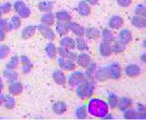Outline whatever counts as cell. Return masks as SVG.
Wrapping results in <instances>:
<instances>
[{
    "mask_svg": "<svg viewBox=\"0 0 146 120\" xmlns=\"http://www.w3.org/2000/svg\"><path fill=\"white\" fill-rule=\"evenodd\" d=\"M88 115L93 117L103 119L109 114L110 107L106 101L99 98H90L86 104Z\"/></svg>",
    "mask_w": 146,
    "mask_h": 120,
    "instance_id": "1",
    "label": "cell"
},
{
    "mask_svg": "<svg viewBox=\"0 0 146 120\" xmlns=\"http://www.w3.org/2000/svg\"><path fill=\"white\" fill-rule=\"evenodd\" d=\"M96 89V84L94 78H87L82 83H81L78 87H76V95L81 100H89L93 97Z\"/></svg>",
    "mask_w": 146,
    "mask_h": 120,
    "instance_id": "2",
    "label": "cell"
},
{
    "mask_svg": "<svg viewBox=\"0 0 146 120\" xmlns=\"http://www.w3.org/2000/svg\"><path fill=\"white\" fill-rule=\"evenodd\" d=\"M12 9L22 19H28L32 14L31 9L24 0H16L12 4Z\"/></svg>",
    "mask_w": 146,
    "mask_h": 120,
    "instance_id": "3",
    "label": "cell"
},
{
    "mask_svg": "<svg viewBox=\"0 0 146 120\" xmlns=\"http://www.w3.org/2000/svg\"><path fill=\"white\" fill-rule=\"evenodd\" d=\"M85 78H86V76L84 72L74 70V71L70 72V75L67 77V83L71 88H76V87H78L81 83L84 82Z\"/></svg>",
    "mask_w": 146,
    "mask_h": 120,
    "instance_id": "4",
    "label": "cell"
},
{
    "mask_svg": "<svg viewBox=\"0 0 146 120\" xmlns=\"http://www.w3.org/2000/svg\"><path fill=\"white\" fill-rule=\"evenodd\" d=\"M36 31L39 32L43 37L47 39L48 41H54L56 38V34L54 29H52L51 26H47L40 23V24L36 25Z\"/></svg>",
    "mask_w": 146,
    "mask_h": 120,
    "instance_id": "5",
    "label": "cell"
},
{
    "mask_svg": "<svg viewBox=\"0 0 146 120\" xmlns=\"http://www.w3.org/2000/svg\"><path fill=\"white\" fill-rule=\"evenodd\" d=\"M108 68V74H109V78L117 80L120 79L123 75V68L120 63L118 62H112L111 64L107 66Z\"/></svg>",
    "mask_w": 146,
    "mask_h": 120,
    "instance_id": "6",
    "label": "cell"
},
{
    "mask_svg": "<svg viewBox=\"0 0 146 120\" xmlns=\"http://www.w3.org/2000/svg\"><path fill=\"white\" fill-rule=\"evenodd\" d=\"M56 59H57L58 66L60 67L61 70H63V71L72 72L76 69V67H77V64H76L75 61H73V60H69V59L62 58V57H59Z\"/></svg>",
    "mask_w": 146,
    "mask_h": 120,
    "instance_id": "7",
    "label": "cell"
},
{
    "mask_svg": "<svg viewBox=\"0 0 146 120\" xmlns=\"http://www.w3.org/2000/svg\"><path fill=\"white\" fill-rule=\"evenodd\" d=\"M124 73L129 78H136L141 75V68L137 63H129L125 67Z\"/></svg>",
    "mask_w": 146,
    "mask_h": 120,
    "instance_id": "8",
    "label": "cell"
},
{
    "mask_svg": "<svg viewBox=\"0 0 146 120\" xmlns=\"http://www.w3.org/2000/svg\"><path fill=\"white\" fill-rule=\"evenodd\" d=\"M118 41L122 43L123 45L127 46L129 43L132 41L133 39V35H132V32L127 28H121L119 30L118 33Z\"/></svg>",
    "mask_w": 146,
    "mask_h": 120,
    "instance_id": "9",
    "label": "cell"
},
{
    "mask_svg": "<svg viewBox=\"0 0 146 120\" xmlns=\"http://www.w3.org/2000/svg\"><path fill=\"white\" fill-rule=\"evenodd\" d=\"M125 24V20L123 17H121L120 15H113L109 19L108 25L109 28L111 30H116L119 31L121 28L124 27Z\"/></svg>",
    "mask_w": 146,
    "mask_h": 120,
    "instance_id": "10",
    "label": "cell"
},
{
    "mask_svg": "<svg viewBox=\"0 0 146 120\" xmlns=\"http://www.w3.org/2000/svg\"><path fill=\"white\" fill-rule=\"evenodd\" d=\"M91 62H92V58L87 52H79L78 54L76 55L75 62H76V64H77V66H80L81 68L85 69L86 66Z\"/></svg>",
    "mask_w": 146,
    "mask_h": 120,
    "instance_id": "11",
    "label": "cell"
},
{
    "mask_svg": "<svg viewBox=\"0 0 146 120\" xmlns=\"http://www.w3.org/2000/svg\"><path fill=\"white\" fill-rule=\"evenodd\" d=\"M23 91H24V86L19 80H16V81H13L9 83V87H8V93L9 95L12 96H19L21 95Z\"/></svg>",
    "mask_w": 146,
    "mask_h": 120,
    "instance_id": "12",
    "label": "cell"
},
{
    "mask_svg": "<svg viewBox=\"0 0 146 120\" xmlns=\"http://www.w3.org/2000/svg\"><path fill=\"white\" fill-rule=\"evenodd\" d=\"M68 29H69V32H71L76 37H82V36H84L85 27H84L82 24H80L78 22L71 21L68 24Z\"/></svg>",
    "mask_w": 146,
    "mask_h": 120,
    "instance_id": "13",
    "label": "cell"
},
{
    "mask_svg": "<svg viewBox=\"0 0 146 120\" xmlns=\"http://www.w3.org/2000/svg\"><path fill=\"white\" fill-rule=\"evenodd\" d=\"M76 10H77L78 15H80L81 17H84V18L88 17V16L90 15L91 12H92L91 6L89 5L87 2H85L84 0H82V1L79 2Z\"/></svg>",
    "mask_w": 146,
    "mask_h": 120,
    "instance_id": "14",
    "label": "cell"
},
{
    "mask_svg": "<svg viewBox=\"0 0 146 120\" xmlns=\"http://www.w3.org/2000/svg\"><path fill=\"white\" fill-rule=\"evenodd\" d=\"M98 53L101 57L103 58H109L112 55L111 51V44L108 42L101 41L98 45Z\"/></svg>",
    "mask_w": 146,
    "mask_h": 120,
    "instance_id": "15",
    "label": "cell"
},
{
    "mask_svg": "<svg viewBox=\"0 0 146 120\" xmlns=\"http://www.w3.org/2000/svg\"><path fill=\"white\" fill-rule=\"evenodd\" d=\"M59 47H63L65 49H71L74 50L75 49V38L69 35H64L61 36L60 40H59Z\"/></svg>",
    "mask_w": 146,
    "mask_h": 120,
    "instance_id": "16",
    "label": "cell"
},
{
    "mask_svg": "<svg viewBox=\"0 0 146 120\" xmlns=\"http://www.w3.org/2000/svg\"><path fill=\"white\" fill-rule=\"evenodd\" d=\"M84 36L86 39L96 41V40L100 38V30L97 27H94V26H89V27L85 28Z\"/></svg>",
    "mask_w": 146,
    "mask_h": 120,
    "instance_id": "17",
    "label": "cell"
},
{
    "mask_svg": "<svg viewBox=\"0 0 146 120\" xmlns=\"http://www.w3.org/2000/svg\"><path fill=\"white\" fill-rule=\"evenodd\" d=\"M52 79L59 86H64L67 84V75L65 74V71L61 69L54 70L52 73Z\"/></svg>",
    "mask_w": 146,
    "mask_h": 120,
    "instance_id": "18",
    "label": "cell"
},
{
    "mask_svg": "<svg viewBox=\"0 0 146 120\" xmlns=\"http://www.w3.org/2000/svg\"><path fill=\"white\" fill-rule=\"evenodd\" d=\"M90 49L88 44V41L84 36L75 38V49H77L79 52H87Z\"/></svg>",
    "mask_w": 146,
    "mask_h": 120,
    "instance_id": "19",
    "label": "cell"
},
{
    "mask_svg": "<svg viewBox=\"0 0 146 120\" xmlns=\"http://www.w3.org/2000/svg\"><path fill=\"white\" fill-rule=\"evenodd\" d=\"M93 78L95 80H97L98 82H105L107 81L109 78V74H108V68L107 66L105 67H100V68H97L96 70L94 76Z\"/></svg>",
    "mask_w": 146,
    "mask_h": 120,
    "instance_id": "20",
    "label": "cell"
},
{
    "mask_svg": "<svg viewBox=\"0 0 146 120\" xmlns=\"http://www.w3.org/2000/svg\"><path fill=\"white\" fill-rule=\"evenodd\" d=\"M20 63L22 64V73L23 74H29L33 69V63L27 56L22 55L20 57Z\"/></svg>",
    "mask_w": 146,
    "mask_h": 120,
    "instance_id": "21",
    "label": "cell"
},
{
    "mask_svg": "<svg viewBox=\"0 0 146 120\" xmlns=\"http://www.w3.org/2000/svg\"><path fill=\"white\" fill-rule=\"evenodd\" d=\"M45 53L50 60H55L57 58V47L52 41H49L45 47Z\"/></svg>",
    "mask_w": 146,
    "mask_h": 120,
    "instance_id": "22",
    "label": "cell"
},
{
    "mask_svg": "<svg viewBox=\"0 0 146 120\" xmlns=\"http://www.w3.org/2000/svg\"><path fill=\"white\" fill-rule=\"evenodd\" d=\"M56 22H63V23H67L69 24V22L72 21V17L70 15V13L67 10H59L54 14Z\"/></svg>",
    "mask_w": 146,
    "mask_h": 120,
    "instance_id": "23",
    "label": "cell"
},
{
    "mask_svg": "<svg viewBox=\"0 0 146 120\" xmlns=\"http://www.w3.org/2000/svg\"><path fill=\"white\" fill-rule=\"evenodd\" d=\"M100 37L102 39V41L111 43V44L116 40L113 30H111L110 28H105L102 30V31H100Z\"/></svg>",
    "mask_w": 146,
    "mask_h": 120,
    "instance_id": "24",
    "label": "cell"
},
{
    "mask_svg": "<svg viewBox=\"0 0 146 120\" xmlns=\"http://www.w3.org/2000/svg\"><path fill=\"white\" fill-rule=\"evenodd\" d=\"M36 32V25H32V24L26 25L25 27H24V29L22 30L21 36L24 40L30 39L35 35Z\"/></svg>",
    "mask_w": 146,
    "mask_h": 120,
    "instance_id": "25",
    "label": "cell"
},
{
    "mask_svg": "<svg viewBox=\"0 0 146 120\" xmlns=\"http://www.w3.org/2000/svg\"><path fill=\"white\" fill-rule=\"evenodd\" d=\"M133 106V101L128 98V97H121L119 98L118 100V105H117V108L120 110L122 112H125V110H127L129 108H131Z\"/></svg>",
    "mask_w": 146,
    "mask_h": 120,
    "instance_id": "26",
    "label": "cell"
},
{
    "mask_svg": "<svg viewBox=\"0 0 146 120\" xmlns=\"http://www.w3.org/2000/svg\"><path fill=\"white\" fill-rule=\"evenodd\" d=\"M55 16L54 14L52 13V11L50 12H46V13H43L40 17V23L44 25H47V26H52L55 24Z\"/></svg>",
    "mask_w": 146,
    "mask_h": 120,
    "instance_id": "27",
    "label": "cell"
},
{
    "mask_svg": "<svg viewBox=\"0 0 146 120\" xmlns=\"http://www.w3.org/2000/svg\"><path fill=\"white\" fill-rule=\"evenodd\" d=\"M2 76L7 82L11 83L19 79V73L16 71V70H11V69L6 68L4 71H3Z\"/></svg>",
    "mask_w": 146,
    "mask_h": 120,
    "instance_id": "28",
    "label": "cell"
},
{
    "mask_svg": "<svg viewBox=\"0 0 146 120\" xmlns=\"http://www.w3.org/2000/svg\"><path fill=\"white\" fill-rule=\"evenodd\" d=\"M130 23L135 28L138 29H144L146 27V19L143 16L134 15L130 19Z\"/></svg>",
    "mask_w": 146,
    "mask_h": 120,
    "instance_id": "29",
    "label": "cell"
},
{
    "mask_svg": "<svg viewBox=\"0 0 146 120\" xmlns=\"http://www.w3.org/2000/svg\"><path fill=\"white\" fill-rule=\"evenodd\" d=\"M52 111L55 115H64L65 113H67L68 111V105L67 103L65 102H62V101H58L54 103L52 105Z\"/></svg>",
    "mask_w": 146,
    "mask_h": 120,
    "instance_id": "30",
    "label": "cell"
},
{
    "mask_svg": "<svg viewBox=\"0 0 146 120\" xmlns=\"http://www.w3.org/2000/svg\"><path fill=\"white\" fill-rule=\"evenodd\" d=\"M57 54L59 57H62V58H67L69 60H73L75 61V58H76V53L71 50V49H65L63 47H59L57 48Z\"/></svg>",
    "mask_w": 146,
    "mask_h": 120,
    "instance_id": "31",
    "label": "cell"
},
{
    "mask_svg": "<svg viewBox=\"0 0 146 120\" xmlns=\"http://www.w3.org/2000/svg\"><path fill=\"white\" fill-rule=\"evenodd\" d=\"M9 22L7 19L0 18V43L4 42V40L6 39L7 33L9 32Z\"/></svg>",
    "mask_w": 146,
    "mask_h": 120,
    "instance_id": "32",
    "label": "cell"
},
{
    "mask_svg": "<svg viewBox=\"0 0 146 120\" xmlns=\"http://www.w3.org/2000/svg\"><path fill=\"white\" fill-rule=\"evenodd\" d=\"M55 34L61 36H64V35H67L68 33H69V29H68V24L67 23H63V22H55Z\"/></svg>",
    "mask_w": 146,
    "mask_h": 120,
    "instance_id": "33",
    "label": "cell"
},
{
    "mask_svg": "<svg viewBox=\"0 0 146 120\" xmlns=\"http://www.w3.org/2000/svg\"><path fill=\"white\" fill-rule=\"evenodd\" d=\"M22 18H20L18 15H13L11 16V18L8 20L9 22V30H18L19 28H21V26L23 24V21Z\"/></svg>",
    "mask_w": 146,
    "mask_h": 120,
    "instance_id": "34",
    "label": "cell"
},
{
    "mask_svg": "<svg viewBox=\"0 0 146 120\" xmlns=\"http://www.w3.org/2000/svg\"><path fill=\"white\" fill-rule=\"evenodd\" d=\"M123 113H124V116L125 119H145V116L139 115V113L132 107L125 110Z\"/></svg>",
    "mask_w": 146,
    "mask_h": 120,
    "instance_id": "35",
    "label": "cell"
},
{
    "mask_svg": "<svg viewBox=\"0 0 146 120\" xmlns=\"http://www.w3.org/2000/svg\"><path fill=\"white\" fill-rule=\"evenodd\" d=\"M38 9L42 13L50 12L54 9V3L51 1H40L38 4Z\"/></svg>",
    "mask_w": 146,
    "mask_h": 120,
    "instance_id": "36",
    "label": "cell"
},
{
    "mask_svg": "<svg viewBox=\"0 0 146 120\" xmlns=\"http://www.w3.org/2000/svg\"><path fill=\"white\" fill-rule=\"evenodd\" d=\"M3 106L6 108V109H9V110H11V109H14L15 106H16V100L15 97L12 95H6L5 100H4V103H3Z\"/></svg>",
    "mask_w": 146,
    "mask_h": 120,
    "instance_id": "37",
    "label": "cell"
},
{
    "mask_svg": "<svg viewBox=\"0 0 146 120\" xmlns=\"http://www.w3.org/2000/svg\"><path fill=\"white\" fill-rule=\"evenodd\" d=\"M118 100L119 97L115 93H110L108 94V97H107V103L109 105L110 109H116L117 108V105H118Z\"/></svg>",
    "mask_w": 146,
    "mask_h": 120,
    "instance_id": "38",
    "label": "cell"
},
{
    "mask_svg": "<svg viewBox=\"0 0 146 120\" xmlns=\"http://www.w3.org/2000/svg\"><path fill=\"white\" fill-rule=\"evenodd\" d=\"M20 64V58L18 56H11L6 63V68L11 70H16Z\"/></svg>",
    "mask_w": 146,
    "mask_h": 120,
    "instance_id": "39",
    "label": "cell"
},
{
    "mask_svg": "<svg viewBox=\"0 0 146 120\" xmlns=\"http://www.w3.org/2000/svg\"><path fill=\"white\" fill-rule=\"evenodd\" d=\"M111 51H112V54H121L125 51V46L123 45L122 43H120L118 40H115L114 42L111 43Z\"/></svg>",
    "mask_w": 146,
    "mask_h": 120,
    "instance_id": "40",
    "label": "cell"
},
{
    "mask_svg": "<svg viewBox=\"0 0 146 120\" xmlns=\"http://www.w3.org/2000/svg\"><path fill=\"white\" fill-rule=\"evenodd\" d=\"M98 68V65H97V62H91L89 64L86 66L85 68V72H84V75L87 78H93L94 76V74L96 72V70Z\"/></svg>",
    "mask_w": 146,
    "mask_h": 120,
    "instance_id": "41",
    "label": "cell"
},
{
    "mask_svg": "<svg viewBox=\"0 0 146 120\" xmlns=\"http://www.w3.org/2000/svg\"><path fill=\"white\" fill-rule=\"evenodd\" d=\"M75 115L78 119H86L88 116V112L86 109V105H82L76 109Z\"/></svg>",
    "mask_w": 146,
    "mask_h": 120,
    "instance_id": "42",
    "label": "cell"
},
{
    "mask_svg": "<svg viewBox=\"0 0 146 120\" xmlns=\"http://www.w3.org/2000/svg\"><path fill=\"white\" fill-rule=\"evenodd\" d=\"M11 55V48L7 44L0 45V61L6 60Z\"/></svg>",
    "mask_w": 146,
    "mask_h": 120,
    "instance_id": "43",
    "label": "cell"
},
{
    "mask_svg": "<svg viewBox=\"0 0 146 120\" xmlns=\"http://www.w3.org/2000/svg\"><path fill=\"white\" fill-rule=\"evenodd\" d=\"M135 15H139V16H143L145 17L146 16V9L145 6L143 4H138L136 5L135 9H134Z\"/></svg>",
    "mask_w": 146,
    "mask_h": 120,
    "instance_id": "44",
    "label": "cell"
},
{
    "mask_svg": "<svg viewBox=\"0 0 146 120\" xmlns=\"http://www.w3.org/2000/svg\"><path fill=\"white\" fill-rule=\"evenodd\" d=\"M0 9H1V10L3 12V15L9 14L12 10V4L9 2H4L2 4H0Z\"/></svg>",
    "mask_w": 146,
    "mask_h": 120,
    "instance_id": "45",
    "label": "cell"
},
{
    "mask_svg": "<svg viewBox=\"0 0 146 120\" xmlns=\"http://www.w3.org/2000/svg\"><path fill=\"white\" fill-rule=\"evenodd\" d=\"M135 110L139 113V115H141L142 116H145L146 117V107H145L144 104H142V103H138Z\"/></svg>",
    "mask_w": 146,
    "mask_h": 120,
    "instance_id": "46",
    "label": "cell"
},
{
    "mask_svg": "<svg viewBox=\"0 0 146 120\" xmlns=\"http://www.w3.org/2000/svg\"><path fill=\"white\" fill-rule=\"evenodd\" d=\"M116 3L122 8H128L132 4V0H116Z\"/></svg>",
    "mask_w": 146,
    "mask_h": 120,
    "instance_id": "47",
    "label": "cell"
},
{
    "mask_svg": "<svg viewBox=\"0 0 146 120\" xmlns=\"http://www.w3.org/2000/svg\"><path fill=\"white\" fill-rule=\"evenodd\" d=\"M5 88V82H4V78L3 76L0 75V91H3V89Z\"/></svg>",
    "mask_w": 146,
    "mask_h": 120,
    "instance_id": "48",
    "label": "cell"
},
{
    "mask_svg": "<svg viewBox=\"0 0 146 120\" xmlns=\"http://www.w3.org/2000/svg\"><path fill=\"white\" fill-rule=\"evenodd\" d=\"M85 2H87L90 6H97L98 4L99 0H84Z\"/></svg>",
    "mask_w": 146,
    "mask_h": 120,
    "instance_id": "49",
    "label": "cell"
},
{
    "mask_svg": "<svg viewBox=\"0 0 146 120\" xmlns=\"http://www.w3.org/2000/svg\"><path fill=\"white\" fill-rule=\"evenodd\" d=\"M5 97H6V95L4 94V93H2V91H0V106H3Z\"/></svg>",
    "mask_w": 146,
    "mask_h": 120,
    "instance_id": "50",
    "label": "cell"
},
{
    "mask_svg": "<svg viewBox=\"0 0 146 120\" xmlns=\"http://www.w3.org/2000/svg\"><path fill=\"white\" fill-rule=\"evenodd\" d=\"M145 57H146V54H145V53H143V54H142V56H141V62H145V61H146V59H145Z\"/></svg>",
    "mask_w": 146,
    "mask_h": 120,
    "instance_id": "51",
    "label": "cell"
},
{
    "mask_svg": "<svg viewBox=\"0 0 146 120\" xmlns=\"http://www.w3.org/2000/svg\"><path fill=\"white\" fill-rule=\"evenodd\" d=\"M2 16H3V12L1 10V9H0V18H2Z\"/></svg>",
    "mask_w": 146,
    "mask_h": 120,
    "instance_id": "52",
    "label": "cell"
}]
</instances>
